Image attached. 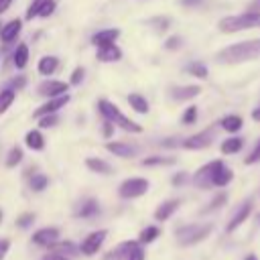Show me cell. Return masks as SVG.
Returning a JSON list of instances; mask_svg holds the SVG:
<instances>
[{
  "label": "cell",
  "instance_id": "d6a6232c",
  "mask_svg": "<svg viewBox=\"0 0 260 260\" xmlns=\"http://www.w3.org/2000/svg\"><path fill=\"white\" fill-rule=\"evenodd\" d=\"M175 162V158H171V156H148V158H144L142 160V165L144 167H154V165H173Z\"/></svg>",
  "mask_w": 260,
  "mask_h": 260
},
{
  "label": "cell",
  "instance_id": "836d02e7",
  "mask_svg": "<svg viewBox=\"0 0 260 260\" xmlns=\"http://www.w3.org/2000/svg\"><path fill=\"white\" fill-rule=\"evenodd\" d=\"M187 73L203 79V77H207V67L203 63H191V65H187Z\"/></svg>",
  "mask_w": 260,
  "mask_h": 260
},
{
  "label": "cell",
  "instance_id": "4fadbf2b",
  "mask_svg": "<svg viewBox=\"0 0 260 260\" xmlns=\"http://www.w3.org/2000/svg\"><path fill=\"white\" fill-rule=\"evenodd\" d=\"M250 211H252V201L248 199V201H244V203L238 207V211L234 213V217L228 221V228H225V230H228V232H234L236 228H240V225H242V223L248 219Z\"/></svg>",
  "mask_w": 260,
  "mask_h": 260
},
{
  "label": "cell",
  "instance_id": "7bdbcfd3",
  "mask_svg": "<svg viewBox=\"0 0 260 260\" xmlns=\"http://www.w3.org/2000/svg\"><path fill=\"white\" fill-rule=\"evenodd\" d=\"M126 260H144V250H142V248H136Z\"/></svg>",
  "mask_w": 260,
  "mask_h": 260
},
{
  "label": "cell",
  "instance_id": "52a82bcc",
  "mask_svg": "<svg viewBox=\"0 0 260 260\" xmlns=\"http://www.w3.org/2000/svg\"><path fill=\"white\" fill-rule=\"evenodd\" d=\"M106 236H108V230H98V232H91L83 242H81V246H79V252L81 254H85V256H93L100 248H102V244H104V240H106Z\"/></svg>",
  "mask_w": 260,
  "mask_h": 260
},
{
  "label": "cell",
  "instance_id": "8d00e7d4",
  "mask_svg": "<svg viewBox=\"0 0 260 260\" xmlns=\"http://www.w3.org/2000/svg\"><path fill=\"white\" fill-rule=\"evenodd\" d=\"M254 162H260V138H258L256 146L252 148V152L246 156V165H254Z\"/></svg>",
  "mask_w": 260,
  "mask_h": 260
},
{
  "label": "cell",
  "instance_id": "f5cc1de1",
  "mask_svg": "<svg viewBox=\"0 0 260 260\" xmlns=\"http://www.w3.org/2000/svg\"><path fill=\"white\" fill-rule=\"evenodd\" d=\"M183 4H199V0H181Z\"/></svg>",
  "mask_w": 260,
  "mask_h": 260
},
{
  "label": "cell",
  "instance_id": "7c38bea8",
  "mask_svg": "<svg viewBox=\"0 0 260 260\" xmlns=\"http://www.w3.org/2000/svg\"><path fill=\"white\" fill-rule=\"evenodd\" d=\"M39 93H43L45 98H57V95H63L67 93V83L65 81H43L39 85Z\"/></svg>",
  "mask_w": 260,
  "mask_h": 260
},
{
  "label": "cell",
  "instance_id": "1f68e13d",
  "mask_svg": "<svg viewBox=\"0 0 260 260\" xmlns=\"http://www.w3.org/2000/svg\"><path fill=\"white\" fill-rule=\"evenodd\" d=\"M20 160H22V150H20L18 146H14V148L8 152V156H6V167L12 169V167H16Z\"/></svg>",
  "mask_w": 260,
  "mask_h": 260
},
{
  "label": "cell",
  "instance_id": "5b68a950",
  "mask_svg": "<svg viewBox=\"0 0 260 260\" xmlns=\"http://www.w3.org/2000/svg\"><path fill=\"white\" fill-rule=\"evenodd\" d=\"M148 191V181L142 179V177H132V179H126L120 187H118V193L120 197L124 199H134V197H140Z\"/></svg>",
  "mask_w": 260,
  "mask_h": 260
},
{
  "label": "cell",
  "instance_id": "4316f807",
  "mask_svg": "<svg viewBox=\"0 0 260 260\" xmlns=\"http://www.w3.org/2000/svg\"><path fill=\"white\" fill-rule=\"evenodd\" d=\"M49 248H51L53 254H61V256H65V254H77V246L73 242H55Z\"/></svg>",
  "mask_w": 260,
  "mask_h": 260
},
{
  "label": "cell",
  "instance_id": "603a6c76",
  "mask_svg": "<svg viewBox=\"0 0 260 260\" xmlns=\"http://www.w3.org/2000/svg\"><path fill=\"white\" fill-rule=\"evenodd\" d=\"M232 179H234L232 169H228V167L223 165V167L217 169V173H215V177H213V187H225Z\"/></svg>",
  "mask_w": 260,
  "mask_h": 260
},
{
  "label": "cell",
  "instance_id": "e575fe53",
  "mask_svg": "<svg viewBox=\"0 0 260 260\" xmlns=\"http://www.w3.org/2000/svg\"><path fill=\"white\" fill-rule=\"evenodd\" d=\"M47 185H49V179H47L45 175H35V177L30 179V189H32V191H43Z\"/></svg>",
  "mask_w": 260,
  "mask_h": 260
},
{
  "label": "cell",
  "instance_id": "83f0119b",
  "mask_svg": "<svg viewBox=\"0 0 260 260\" xmlns=\"http://www.w3.org/2000/svg\"><path fill=\"white\" fill-rule=\"evenodd\" d=\"M128 102H130V106H132L138 114H146V112H148V102H146V98H142L140 93H130V95H128Z\"/></svg>",
  "mask_w": 260,
  "mask_h": 260
},
{
  "label": "cell",
  "instance_id": "30bf717a",
  "mask_svg": "<svg viewBox=\"0 0 260 260\" xmlns=\"http://www.w3.org/2000/svg\"><path fill=\"white\" fill-rule=\"evenodd\" d=\"M67 102H69V95H67V93H63V95H57V98H51L49 102H45L43 106H39V108H37L35 116H37V118H43V116L55 114V112H57V110H61V108H63Z\"/></svg>",
  "mask_w": 260,
  "mask_h": 260
},
{
  "label": "cell",
  "instance_id": "9a60e30c",
  "mask_svg": "<svg viewBox=\"0 0 260 260\" xmlns=\"http://www.w3.org/2000/svg\"><path fill=\"white\" fill-rule=\"evenodd\" d=\"M120 37V30L118 28H106V30H100L91 37V41L102 49V47H108V45H114L116 39Z\"/></svg>",
  "mask_w": 260,
  "mask_h": 260
},
{
  "label": "cell",
  "instance_id": "b9f144b4",
  "mask_svg": "<svg viewBox=\"0 0 260 260\" xmlns=\"http://www.w3.org/2000/svg\"><path fill=\"white\" fill-rule=\"evenodd\" d=\"M83 73H85V71H83L81 67H77V69L71 73V83H73V85H77V83L83 79Z\"/></svg>",
  "mask_w": 260,
  "mask_h": 260
},
{
  "label": "cell",
  "instance_id": "ba28073f",
  "mask_svg": "<svg viewBox=\"0 0 260 260\" xmlns=\"http://www.w3.org/2000/svg\"><path fill=\"white\" fill-rule=\"evenodd\" d=\"M211 140H213V130L207 128V130H203V132H197V134L189 136V138L183 142V146L189 148V150H201V148H207V146L211 144Z\"/></svg>",
  "mask_w": 260,
  "mask_h": 260
},
{
  "label": "cell",
  "instance_id": "e0dca14e",
  "mask_svg": "<svg viewBox=\"0 0 260 260\" xmlns=\"http://www.w3.org/2000/svg\"><path fill=\"white\" fill-rule=\"evenodd\" d=\"M106 148L116 154V156H122V158H130L136 154V146H130V144H124V142H108Z\"/></svg>",
  "mask_w": 260,
  "mask_h": 260
},
{
  "label": "cell",
  "instance_id": "8992f818",
  "mask_svg": "<svg viewBox=\"0 0 260 260\" xmlns=\"http://www.w3.org/2000/svg\"><path fill=\"white\" fill-rule=\"evenodd\" d=\"M219 167H223L221 160H211V162L203 165V167L193 175V183H195L199 189H209V187H213V177H215V173H217Z\"/></svg>",
  "mask_w": 260,
  "mask_h": 260
},
{
  "label": "cell",
  "instance_id": "f6af8a7d",
  "mask_svg": "<svg viewBox=\"0 0 260 260\" xmlns=\"http://www.w3.org/2000/svg\"><path fill=\"white\" fill-rule=\"evenodd\" d=\"M112 134H114V124L106 120V122H104V136H106V138H110Z\"/></svg>",
  "mask_w": 260,
  "mask_h": 260
},
{
  "label": "cell",
  "instance_id": "ab89813d",
  "mask_svg": "<svg viewBox=\"0 0 260 260\" xmlns=\"http://www.w3.org/2000/svg\"><path fill=\"white\" fill-rule=\"evenodd\" d=\"M39 124H41V128H49V126H55V124H57V116H55V114H49V116H43Z\"/></svg>",
  "mask_w": 260,
  "mask_h": 260
},
{
  "label": "cell",
  "instance_id": "2e32d148",
  "mask_svg": "<svg viewBox=\"0 0 260 260\" xmlns=\"http://www.w3.org/2000/svg\"><path fill=\"white\" fill-rule=\"evenodd\" d=\"M179 199H169V201H165V203H160L158 207H156V211H154V219H158V221H165V219H169L175 211H177V207H179Z\"/></svg>",
  "mask_w": 260,
  "mask_h": 260
},
{
  "label": "cell",
  "instance_id": "f35d334b",
  "mask_svg": "<svg viewBox=\"0 0 260 260\" xmlns=\"http://www.w3.org/2000/svg\"><path fill=\"white\" fill-rule=\"evenodd\" d=\"M32 221H35V215H32V213H24V215H20V217L16 219V225H18V228H28Z\"/></svg>",
  "mask_w": 260,
  "mask_h": 260
},
{
  "label": "cell",
  "instance_id": "d590c367",
  "mask_svg": "<svg viewBox=\"0 0 260 260\" xmlns=\"http://www.w3.org/2000/svg\"><path fill=\"white\" fill-rule=\"evenodd\" d=\"M53 10H55V0H43L37 16H49V14H53Z\"/></svg>",
  "mask_w": 260,
  "mask_h": 260
},
{
  "label": "cell",
  "instance_id": "44dd1931",
  "mask_svg": "<svg viewBox=\"0 0 260 260\" xmlns=\"http://www.w3.org/2000/svg\"><path fill=\"white\" fill-rule=\"evenodd\" d=\"M24 142L28 148L32 150H43L45 148V140H43V134L39 130H30L26 136H24Z\"/></svg>",
  "mask_w": 260,
  "mask_h": 260
},
{
  "label": "cell",
  "instance_id": "db71d44e",
  "mask_svg": "<svg viewBox=\"0 0 260 260\" xmlns=\"http://www.w3.org/2000/svg\"><path fill=\"white\" fill-rule=\"evenodd\" d=\"M246 260H258V256H256V254H248Z\"/></svg>",
  "mask_w": 260,
  "mask_h": 260
},
{
  "label": "cell",
  "instance_id": "277c9868",
  "mask_svg": "<svg viewBox=\"0 0 260 260\" xmlns=\"http://www.w3.org/2000/svg\"><path fill=\"white\" fill-rule=\"evenodd\" d=\"M211 228H213L211 223H203V225H185V228L177 230V240H179V244H183V246L197 244V242H201L203 238L209 236Z\"/></svg>",
  "mask_w": 260,
  "mask_h": 260
},
{
  "label": "cell",
  "instance_id": "4dcf8cb0",
  "mask_svg": "<svg viewBox=\"0 0 260 260\" xmlns=\"http://www.w3.org/2000/svg\"><path fill=\"white\" fill-rule=\"evenodd\" d=\"M12 102H14V91H12V89L0 91V114L6 112V110L12 106Z\"/></svg>",
  "mask_w": 260,
  "mask_h": 260
},
{
  "label": "cell",
  "instance_id": "9f6ffc18",
  "mask_svg": "<svg viewBox=\"0 0 260 260\" xmlns=\"http://www.w3.org/2000/svg\"><path fill=\"white\" fill-rule=\"evenodd\" d=\"M0 30H2V26H0Z\"/></svg>",
  "mask_w": 260,
  "mask_h": 260
},
{
  "label": "cell",
  "instance_id": "60d3db41",
  "mask_svg": "<svg viewBox=\"0 0 260 260\" xmlns=\"http://www.w3.org/2000/svg\"><path fill=\"white\" fill-rule=\"evenodd\" d=\"M225 199H228V197H225V193H219V195H217V197H215V199L209 203L207 211H209V209H215V207H219V205H223V203H225Z\"/></svg>",
  "mask_w": 260,
  "mask_h": 260
},
{
  "label": "cell",
  "instance_id": "3957f363",
  "mask_svg": "<svg viewBox=\"0 0 260 260\" xmlns=\"http://www.w3.org/2000/svg\"><path fill=\"white\" fill-rule=\"evenodd\" d=\"M100 112L104 114V118H106L108 122L118 124V126H122V128L128 130V132H134V134L142 132V126H140V124H136V122H132L130 118H126V116L120 112V108L114 106V104L108 102V100H102V102H100Z\"/></svg>",
  "mask_w": 260,
  "mask_h": 260
},
{
  "label": "cell",
  "instance_id": "ffe728a7",
  "mask_svg": "<svg viewBox=\"0 0 260 260\" xmlns=\"http://www.w3.org/2000/svg\"><path fill=\"white\" fill-rule=\"evenodd\" d=\"M120 57H122V53H120V49L116 45H108V47H102L98 51V59L100 61H118Z\"/></svg>",
  "mask_w": 260,
  "mask_h": 260
},
{
  "label": "cell",
  "instance_id": "c3c4849f",
  "mask_svg": "<svg viewBox=\"0 0 260 260\" xmlns=\"http://www.w3.org/2000/svg\"><path fill=\"white\" fill-rule=\"evenodd\" d=\"M179 43H181V41H179V39H177V37H173V39H171V41H167V49H171V51H173V49H175V47H177V45H179Z\"/></svg>",
  "mask_w": 260,
  "mask_h": 260
},
{
  "label": "cell",
  "instance_id": "7402d4cb",
  "mask_svg": "<svg viewBox=\"0 0 260 260\" xmlns=\"http://www.w3.org/2000/svg\"><path fill=\"white\" fill-rule=\"evenodd\" d=\"M85 165H87V169H91V171H95V173H102V175H110V173H112V167H110L106 160L95 158V156L85 158Z\"/></svg>",
  "mask_w": 260,
  "mask_h": 260
},
{
  "label": "cell",
  "instance_id": "f546056e",
  "mask_svg": "<svg viewBox=\"0 0 260 260\" xmlns=\"http://www.w3.org/2000/svg\"><path fill=\"white\" fill-rule=\"evenodd\" d=\"M26 59H28V47H26L24 43H20V45L16 47V51H14V65H16L18 69H22V67L26 65Z\"/></svg>",
  "mask_w": 260,
  "mask_h": 260
},
{
  "label": "cell",
  "instance_id": "d6986e66",
  "mask_svg": "<svg viewBox=\"0 0 260 260\" xmlns=\"http://www.w3.org/2000/svg\"><path fill=\"white\" fill-rule=\"evenodd\" d=\"M100 211V205H98V201L95 199H85L83 203H81V207L77 209V217H93L95 213Z\"/></svg>",
  "mask_w": 260,
  "mask_h": 260
},
{
  "label": "cell",
  "instance_id": "816d5d0a",
  "mask_svg": "<svg viewBox=\"0 0 260 260\" xmlns=\"http://www.w3.org/2000/svg\"><path fill=\"white\" fill-rule=\"evenodd\" d=\"M252 118H254L256 122H260V104H258V106L252 110Z\"/></svg>",
  "mask_w": 260,
  "mask_h": 260
},
{
  "label": "cell",
  "instance_id": "f1b7e54d",
  "mask_svg": "<svg viewBox=\"0 0 260 260\" xmlns=\"http://www.w3.org/2000/svg\"><path fill=\"white\" fill-rule=\"evenodd\" d=\"M158 236H160V230H158L156 225H148V228H144V230L140 232L138 244H150V242H154Z\"/></svg>",
  "mask_w": 260,
  "mask_h": 260
},
{
  "label": "cell",
  "instance_id": "d4e9b609",
  "mask_svg": "<svg viewBox=\"0 0 260 260\" xmlns=\"http://www.w3.org/2000/svg\"><path fill=\"white\" fill-rule=\"evenodd\" d=\"M242 146H244V140L234 136V138H228V140L221 142V152L223 154H236V152L242 150Z\"/></svg>",
  "mask_w": 260,
  "mask_h": 260
},
{
  "label": "cell",
  "instance_id": "11a10c76",
  "mask_svg": "<svg viewBox=\"0 0 260 260\" xmlns=\"http://www.w3.org/2000/svg\"><path fill=\"white\" fill-rule=\"evenodd\" d=\"M2 217H4V213H2V209H0V221H2Z\"/></svg>",
  "mask_w": 260,
  "mask_h": 260
},
{
  "label": "cell",
  "instance_id": "bcb514c9",
  "mask_svg": "<svg viewBox=\"0 0 260 260\" xmlns=\"http://www.w3.org/2000/svg\"><path fill=\"white\" fill-rule=\"evenodd\" d=\"M185 179H187V175H185V173H179V175L173 177V185H183Z\"/></svg>",
  "mask_w": 260,
  "mask_h": 260
},
{
  "label": "cell",
  "instance_id": "681fc988",
  "mask_svg": "<svg viewBox=\"0 0 260 260\" xmlns=\"http://www.w3.org/2000/svg\"><path fill=\"white\" fill-rule=\"evenodd\" d=\"M10 4H12V0H0V14H2V12H6Z\"/></svg>",
  "mask_w": 260,
  "mask_h": 260
},
{
  "label": "cell",
  "instance_id": "f907efd6",
  "mask_svg": "<svg viewBox=\"0 0 260 260\" xmlns=\"http://www.w3.org/2000/svg\"><path fill=\"white\" fill-rule=\"evenodd\" d=\"M250 12H260V0H252L250 2Z\"/></svg>",
  "mask_w": 260,
  "mask_h": 260
},
{
  "label": "cell",
  "instance_id": "6da1fadb",
  "mask_svg": "<svg viewBox=\"0 0 260 260\" xmlns=\"http://www.w3.org/2000/svg\"><path fill=\"white\" fill-rule=\"evenodd\" d=\"M260 57V39H252V41H240L234 43L225 49H221L215 59L225 63V65H234V63H244V61H252Z\"/></svg>",
  "mask_w": 260,
  "mask_h": 260
},
{
  "label": "cell",
  "instance_id": "484cf974",
  "mask_svg": "<svg viewBox=\"0 0 260 260\" xmlns=\"http://www.w3.org/2000/svg\"><path fill=\"white\" fill-rule=\"evenodd\" d=\"M221 128L225 130V132H238L240 128H242V118L238 116V114H230V116H225L223 120H221Z\"/></svg>",
  "mask_w": 260,
  "mask_h": 260
},
{
  "label": "cell",
  "instance_id": "ac0fdd59",
  "mask_svg": "<svg viewBox=\"0 0 260 260\" xmlns=\"http://www.w3.org/2000/svg\"><path fill=\"white\" fill-rule=\"evenodd\" d=\"M20 26H22V20H18V18L10 20L8 24H4V26H2V30H0V39H2L4 43L14 41V39H16V35L20 32Z\"/></svg>",
  "mask_w": 260,
  "mask_h": 260
},
{
  "label": "cell",
  "instance_id": "74e56055",
  "mask_svg": "<svg viewBox=\"0 0 260 260\" xmlns=\"http://www.w3.org/2000/svg\"><path fill=\"white\" fill-rule=\"evenodd\" d=\"M195 120H197V108L191 106V108H187L185 114H183V124H193Z\"/></svg>",
  "mask_w": 260,
  "mask_h": 260
},
{
  "label": "cell",
  "instance_id": "8fae6325",
  "mask_svg": "<svg viewBox=\"0 0 260 260\" xmlns=\"http://www.w3.org/2000/svg\"><path fill=\"white\" fill-rule=\"evenodd\" d=\"M59 238V230L57 228H41L32 234V242L39 246H53Z\"/></svg>",
  "mask_w": 260,
  "mask_h": 260
},
{
  "label": "cell",
  "instance_id": "7a4b0ae2",
  "mask_svg": "<svg viewBox=\"0 0 260 260\" xmlns=\"http://www.w3.org/2000/svg\"><path fill=\"white\" fill-rule=\"evenodd\" d=\"M221 32H238L244 28H258L260 26V12H244V14H232L223 16L217 22Z\"/></svg>",
  "mask_w": 260,
  "mask_h": 260
},
{
  "label": "cell",
  "instance_id": "cb8c5ba5",
  "mask_svg": "<svg viewBox=\"0 0 260 260\" xmlns=\"http://www.w3.org/2000/svg\"><path fill=\"white\" fill-rule=\"evenodd\" d=\"M57 65H59L57 57L47 55V57H43V59L39 61V73H41V75H51V73H55Z\"/></svg>",
  "mask_w": 260,
  "mask_h": 260
},
{
  "label": "cell",
  "instance_id": "9c48e42d",
  "mask_svg": "<svg viewBox=\"0 0 260 260\" xmlns=\"http://www.w3.org/2000/svg\"><path fill=\"white\" fill-rule=\"evenodd\" d=\"M136 248H140V244L138 242H122V244H118L116 248H112L110 252H106V256H104V260H126Z\"/></svg>",
  "mask_w": 260,
  "mask_h": 260
},
{
  "label": "cell",
  "instance_id": "7dc6e473",
  "mask_svg": "<svg viewBox=\"0 0 260 260\" xmlns=\"http://www.w3.org/2000/svg\"><path fill=\"white\" fill-rule=\"evenodd\" d=\"M43 260H69L67 256H61V254H47V256H43Z\"/></svg>",
  "mask_w": 260,
  "mask_h": 260
},
{
  "label": "cell",
  "instance_id": "5bb4252c",
  "mask_svg": "<svg viewBox=\"0 0 260 260\" xmlns=\"http://www.w3.org/2000/svg\"><path fill=\"white\" fill-rule=\"evenodd\" d=\"M201 87L199 85H177L171 89V98L177 102H185V100H193L195 95H199Z\"/></svg>",
  "mask_w": 260,
  "mask_h": 260
},
{
  "label": "cell",
  "instance_id": "ee69618b",
  "mask_svg": "<svg viewBox=\"0 0 260 260\" xmlns=\"http://www.w3.org/2000/svg\"><path fill=\"white\" fill-rule=\"evenodd\" d=\"M8 250H10V242L8 240H0V260H4Z\"/></svg>",
  "mask_w": 260,
  "mask_h": 260
}]
</instances>
